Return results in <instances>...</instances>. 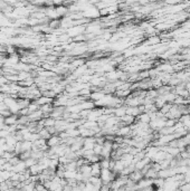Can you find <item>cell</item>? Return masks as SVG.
<instances>
[{"instance_id": "6da1fadb", "label": "cell", "mask_w": 190, "mask_h": 191, "mask_svg": "<svg viewBox=\"0 0 190 191\" xmlns=\"http://www.w3.org/2000/svg\"><path fill=\"white\" fill-rule=\"evenodd\" d=\"M143 178H144L143 173L141 171H138V170L133 171L132 173L129 175V179H130L132 182H134V183H138V182H139L140 180H142Z\"/></svg>"}, {"instance_id": "7a4b0ae2", "label": "cell", "mask_w": 190, "mask_h": 191, "mask_svg": "<svg viewBox=\"0 0 190 191\" xmlns=\"http://www.w3.org/2000/svg\"><path fill=\"white\" fill-rule=\"evenodd\" d=\"M62 144V140L58 135H51V139L47 141V147L48 148H54L57 145H60Z\"/></svg>"}, {"instance_id": "3957f363", "label": "cell", "mask_w": 190, "mask_h": 191, "mask_svg": "<svg viewBox=\"0 0 190 191\" xmlns=\"http://www.w3.org/2000/svg\"><path fill=\"white\" fill-rule=\"evenodd\" d=\"M19 115L18 114H11L10 116L5 118V125H8V126H11V125H16L17 122H18Z\"/></svg>"}, {"instance_id": "277c9868", "label": "cell", "mask_w": 190, "mask_h": 191, "mask_svg": "<svg viewBox=\"0 0 190 191\" xmlns=\"http://www.w3.org/2000/svg\"><path fill=\"white\" fill-rule=\"evenodd\" d=\"M29 171H30V174L32 175H40L41 173H43V171H44V169H43V167L40 166V164H35V166H32L30 169H29Z\"/></svg>"}, {"instance_id": "5b68a950", "label": "cell", "mask_w": 190, "mask_h": 191, "mask_svg": "<svg viewBox=\"0 0 190 191\" xmlns=\"http://www.w3.org/2000/svg\"><path fill=\"white\" fill-rule=\"evenodd\" d=\"M17 143L18 142H17L16 137L13 134H10V135H8L6 137V144H8V145H16Z\"/></svg>"}, {"instance_id": "8992f818", "label": "cell", "mask_w": 190, "mask_h": 191, "mask_svg": "<svg viewBox=\"0 0 190 191\" xmlns=\"http://www.w3.org/2000/svg\"><path fill=\"white\" fill-rule=\"evenodd\" d=\"M24 162H25V164H26V168H27V169H30L32 166L37 164L38 161L35 159H32V158H29V159H27L26 161H24Z\"/></svg>"}, {"instance_id": "52a82bcc", "label": "cell", "mask_w": 190, "mask_h": 191, "mask_svg": "<svg viewBox=\"0 0 190 191\" xmlns=\"http://www.w3.org/2000/svg\"><path fill=\"white\" fill-rule=\"evenodd\" d=\"M45 120V127H51V126H55V123H56V120L53 118H46Z\"/></svg>"}, {"instance_id": "ba28073f", "label": "cell", "mask_w": 190, "mask_h": 191, "mask_svg": "<svg viewBox=\"0 0 190 191\" xmlns=\"http://www.w3.org/2000/svg\"><path fill=\"white\" fill-rule=\"evenodd\" d=\"M102 150H103V145H100V144H96V143H95L94 149H93V151H94L95 154L100 155V154H101V152H102Z\"/></svg>"}, {"instance_id": "9c48e42d", "label": "cell", "mask_w": 190, "mask_h": 191, "mask_svg": "<svg viewBox=\"0 0 190 191\" xmlns=\"http://www.w3.org/2000/svg\"><path fill=\"white\" fill-rule=\"evenodd\" d=\"M35 189L37 191H47L46 190V188L44 187V185L40 183V182H37V183H36V188Z\"/></svg>"}, {"instance_id": "30bf717a", "label": "cell", "mask_w": 190, "mask_h": 191, "mask_svg": "<svg viewBox=\"0 0 190 191\" xmlns=\"http://www.w3.org/2000/svg\"><path fill=\"white\" fill-rule=\"evenodd\" d=\"M186 108H187V113L188 114H190V103L188 104V105H186Z\"/></svg>"}]
</instances>
